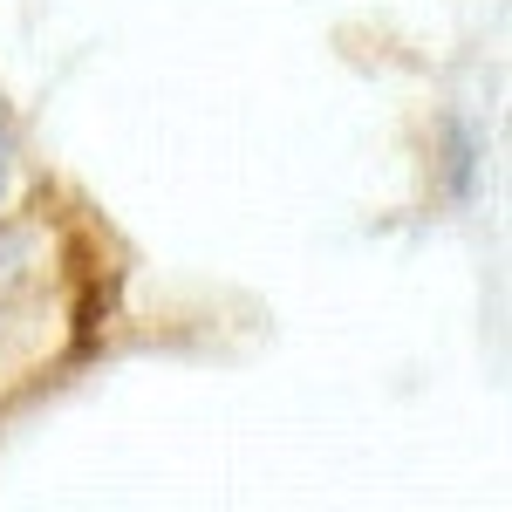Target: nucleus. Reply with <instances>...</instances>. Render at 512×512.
Instances as JSON below:
<instances>
[{
  "label": "nucleus",
  "instance_id": "obj_1",
  "mask_svg": "<svg viewBox=\"0 0 512 512\" xmlns=\"http://www.w3.org/2000/svg\"><path fill=\"white\" fill-rule=\"evenodd\" d=\"M0 185H7V137H0Z\"/></svg>",
  "mask_w": 512,
  "mask_h": 512
}]
</instances>
